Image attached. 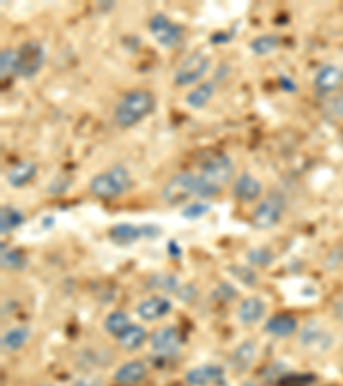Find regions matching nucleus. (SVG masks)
Here are the masks:
<instances>
[{"label":"nucleus","instance_id":"obj_24","mask_svg":"<svg viewBox=\"0 0 343 386\" xmlns=\"http://www.w3.org/2000/svg\"><path fill=\"white\" fill-rule=\"evenodd\" d=\"M23 224L24 215L18 208L2 206V209H0V232H2V236H7L12 230L21 227Z\"/></svg>","mask_w":343,"mask_h":386},{"label":"nucleus","instance_id":"obj_41","mask_svg":"<svg viewBox=\"0 0 343 386\" xmlns=\"http://www.w3.org/2000/svg\"><path fill=\"white\" fill-rule=\"evenodd\" d=\"M169 248H170V256L172 254H174V256H181V250H179V248L174 244V242H170Z\"/></svg>","mask_w":343,"mask_h":386},{"label":"nucleus","instance_id":"obj_5","mask_svg":"<svg viewBox=\"0 0 343 386\" xmlns=\"http://www.w3.org/2000/svg\"><path fill=\"white\" fill-rule=\"evenodd\" d=\"M285 208H287L285 196L281 192H271L268 198H264L257 204L254 213H252V225L259 230L273 228L280 224Z\"/></svg>","mask_w":343,"mask_h":386},{"label":"nucleus","instance_id":"obj_19","mask_svg":"<svg viewBox=\"0 0 343 386\" xmlns=\"http://www.w3.org/2000/svg\"><path fill=\"white\" fill-rule=\"evenodd\" d=\"M256 354H257V347H256V342H252V340H246V342L237 345V348L230 355L232 368H234L237 373L247 371V369L252 365V363H254Z\"/></svg>","mask_w":343,"mask_h":386},{"label":"nucleus","instance_id":"obj_21","mask_svg":"<svg viewBox=\"0 0 343 386\" xmlns=\"http://www.w3.org/2000/svg\"><path fill=\"white\" fill-rule=\"evenodd\" d=\"M216 93V83L215 81H206V83L196 86L194 89H191L186 96V104L194 110H201L211 101V98Z\"/></svg>","mask_w":343,"mask_h":386},{"label":"nucleus","instance_id":"obj_18","mask_svg":"<svg viewBox=\"0 0 343 386\" xmlns=\"http://www.w3.org/2000/svg\"><path fill=\"white\" fill-rule=\"evenodd\" d=\"M146 340H148V331H146V328L141 326V324L133 323L117 336L118 345H120V348H124L125 352L140 351Z\"/></svg>","mask_w":343,"mask_h":386},{"label":"nucleus","instance_id":"obj_23","mask_svg":"<svg viewBox=\"0 0 343 386\" xmlns=\"http://www.w3.org/2000/svg\"><path fill=\"white\" fill-rule=\"evenodd\" d=\"M31 330L28 326H16L2 335V348L6 352H18L28 343Z\"/></svg>","mask_w":343,"mask_h":386},{"label":"nucleus","instance_id":"obj_35","mask_svg":"<svg viewBox=\"0 0 343 386\" xmlns=\"http://www.w3.org/2000/svg\"><path fill=\"white\" fill-rule=\"evenodd\" d=\"M215 297L222 299V301H232V299L237 297V292L230 283H220V287L215 292Z\"/></svg>","mask_w":343,"mask_h":386},{"label":"nucleus","instance_id":"obj_27","mask_svg":"<svg viewBox=\"0 0 343 386\" xmlns=\"http://www.w3.org/2000/svg\"><path fill=\"white\" fill-rule=\"evenodd\" d=\"M246 260L251 266H261V268H266L275 261V254L269 248H252L247 250Z\"/></svg>","mask_w":343,"mask_h":386},{"label":"nucleus","instance_id":"obj_39","mask_svg":"<svg viewBox=\"0 0 343 386\" xmlns=\"http://www.w3.org/2000/svg\"><path fill=\"white\" fill-rule=\"evenodd\" d=\"M141 230H142V237H148V239H157L162 232V230L154 227V225H145V227H141Z\"/></svg>","mask_w":343,"mask_h":386},{"label":"nucleus","instance_id":"obj_11","mask_svg":"<svg viewBox=\"0 0 343 386\" xmlns=\"http://www.w3.org/2000/svg\"><path fill=\"white\" fill-rule=\"evenodd\" d=\"M343 84V69L334 64L322 65L314 76V89L317 96L334 93Z\"/></svg>","mask_w":343,"mask_h":386},{"label":"nucleus","instance_id":"obj_33","mask_svg":"<svg viewBox=\"0 0 343 386\" xmlns=\"http://www.w3.org/2000/svg\"><path fill=\"white\" fill-rule=\"evenodd\" d=\"M150 285L154 287V289L172 292V290H177L179 283H177V278H175L174 275H154V277H151Z\"/></svg>","mask_w":343,"mask_h":386},{"label":"nucleus","instance_id":"obj_29","mask_svg":"<svg viewBox=\"0 0 343 386\" xmlns=\"http://www.w3.org/2000/svg\"><path fill=\"white\" fill-rule=\"evenodd\" d=\"M16 60H18V53L12 48H7L0 53V76H2V79L9 77L11 74H16Z\"/></svg>","mask_w":343,"mask_h":386},{"label":"nucleus","instance_id":"obj_3","mask_svg":"<svg viewBox=\"0 0 343 386\" xmlns=\"http://www.w3.org/2000/svg\"><path fill=\"white\" fill-rule=\"evenodd\" d=\"M130 184L133 180H130L128 168L113 165L107 172H101L89 180V191L100 199H113L129 191Z\"/></svg>","mask_w":343,"mask_h":386},{"label":"nucleus","instance_id":"obj_22","mask_svg":"<svg viewBox=\"0 0 343 386\" xmlns=\"http://www.w3.org/2000/svg\"><path fill=\"white\" fill-rule=\"evenodd\" d=\"M110 239H112L113 244L117 246H129L134 244L136 241H140L142 237L141 227H136V225L130 224H118L113 225L108 232Z\"/></svg>","mask_w":343,"mask_h":386},{"label":"nucleus","instance_id":"obj_10","mask_svg":"<svg viewBox=\"0 0 343 386\" xmlns=\"http://www.w3.org/2000/svg\"><path fill=\"white\" fill-rule=\"evenodd\" d=\"M151 351L160 355H174L181 351L182 338L177 328L163 326L160 330L153 331L150 336Z\"/></svg>","mask_w":343,"mask_h":386},{"label":"nucleus","instance_id":"obj_30","mask_svg":"<svg viewBox=\"0 0 343 386\" xmlns=\"http://www.w3.org/2000/svg\"><path fill=\"white\" fill-rule=\"evenodd\" d=\"M234 277L239 280L240 283H244L246 287H256L257 285V275L254 273V270L251 266H230L228 268Z\"/></svg>","mask_w":343,"mask_h":386},{"label":"nucleus","instance_id":"obj_42","mask_svg":"<svg viewBox=\"0 0 343 386\" xmlns=\"http://www.w3.org/2000/svg\"><path fill=\"white\" fill-rule=\"evenodd\" d=\"M40 386H52V385H40Z\"/></svg>","mask_w":343,"mask_h":386},{"label":"nucleus","instance_id":"obj_2","mask_svg":"<svg viewBox=\"0 0 343 386\" xmlns=\"http://www.w3.org/2000/svg\"><path fill=\"white\" fill-rule=\"evenodd\" d=\"M154 105H157V100L148 89H133L120 98L113 110V118L122 129H129L145 121L154 110Z\"/></svg>","mask_w":343,"mask_h":386},{"label":"nucleus","instance_id":"obj_43","mask_svg":"<svg viewBox=\"0 0 343 386\" xmlns=\"http://www.w3.org/2000/svg\"><path fill=\"white\" fill-rule=\"evenodd\" d=\"M342 342H343V335H342Z\"/></svg>","mask_w":343,"mask_h":386},{"label":"nucleus","instance_id":"obj_13","mask_svg":"<svg viewBox=\"0 0 343 386\" xmlns=\"http://www.w3.org/2000/svg\"><path fill=\"white\" fill-rule=\"evenodd\" d=\"M172 311V302L163 295H151L137 304L136 313L142 321H158Z\"/></svg>","mask_w":343,"mask_h":386},{"label":"nucleus","instance_id":"obj_1","mask_svg":"<svg viewBox=\"0 0 343 386\" xmlns=\"http://www.w3.org/2000/svg\"><path fill=\"white\" fill-rule=\"evenodd\" d=\"M220 191L222 187L204 179L203 175L194 174V172H181V174L174 175L169 184L163 187L162 198L167 203L177 204L189 196H198L199 199L215 198L220 194Z\"/></svg>","mask_w":343,"mask_h":386},{"label":"nucleus","instance_id":"obj_20","mask_svg":"<svg viewBox=\"0 0 343 386\" xmlns=\"http://www.w3.org/2000/svg\"><path fill=\"white\" fill-rule=\"evenodd\" d=\"M36 174H38L36 163L21 162L7 172V182H9L11 187H24L36 177Z\"/></svg>","mask_w":343,"mask_h":386},{"label":"nucleus","instance_id":"obj_14","mask_svg":"<svg viewBox=\"0 0 343 386\" xmlns=\"http://www.w3.org/2000/svg\"><path fill=\"white\" fill-rule=\"evenodd\" d=\"M263 192V184L257 180L254 175L244 172L235 179L234 186H232V194L235 199L242 201V203H251V201L257 199Z\"/></svg>","mask_w":343,"mask_h":386},{"label":"nucleus","instance_id":"obj_9","mask_svg":"<svg viewBox=\"0 0 343 386\" xmlns=\"http://www.w3.org/2000/svg\"><path fill=\"white\" fill-rule=\"evenodd\" d=\"M299 342L304 351L313 352V354H325L332 348L333 335L317 321H311L302 328Z\"/></svg>","mask_w":343,"mask_h":386},{"label":"nucleus","instance_id":"obj_16","mask_svg":"<svg viewBox=\"0 0 343 386\" xmlns=\"http://www.w3.org/2000/svg\"><path fill=\"white\" fill-rule=\"evenodd\" d=\"M264 313H266V304L263 299L249 297L240 302L239 309H237V318L242 324L251 326V324L259 323L264 318Z\"/></svg>","mask_w":343,"mask_h":386},{"label":"nucleus","instance_id":"obj_25","mask_svg":"<svg viewBox=\"0 0 343 386\" xmlns=\"http://www.w3.org/2000/svg\"><path fill=\"white\" fill-rule=\"evenodd\" d=\"M129 324L130 321H129L128 313H124V311H113V313H110L107 318H105L103 326L108 335H113L117 338V336L120 335L122 331L129 326Z\"/></svg>","mask_w":343,"mask_h":386},{"label":"nucleus","instance_id":"obj_7","mask_svg":"<svg viewBox=\"0 0 343 386\" xmlns=\"http://www.w3.org/2000/svg\"><path fill=\"white\" fill-rule=\"evenodd\" d=\"M235 167L227 153H213L201 162V175L222 187L234 179Z\"/></svg>","mask_w":343,"mask_h":386},{"label":"nucleus","instance_id":"obj_28","mask_svg":"<svg viewBox=\"0 0 343 386\" xmlns=\"http://www.w3.org/2000/svg\"><path fill=\"white\" fill-rule=\"evenodd\" d=\"M0 260H2L4 268H9V270H23L24 266H26V258H24L21 250L6 249V246H4Z\"/></svg>","mask_w":343,"mask_h":386},{"label":"nucleus","instance_id":"obj_34","mask_svg":"<svg viewBox=\"0 0 343 386\" xmlns=\"http://www.w3.org/2000/svg\"><path fill=\"white\" fill-rule=\"evenodd\" d=\"M325 112L333 118H342L343 117V92L338 93L337 96L330 98L325 105Z\"/></svg>","mask_w":343,"mask_h":386},{"label":"nucleus","instance_id":"obj_31","mask_svg":"<svg viewBox=\"0 0 343 386\" xmlns=\"http://www.w3.org/2000/svg\"><path fill=\"white\" fill-rule=\"evenodd\" d=\"M314 381H316V376L313 375H304V373H299V375H293V373H288V375H283L279 380L280 386H311Z\"/></svg>","mask_w":343,"mask_h":386},{"label":"nucleus","instance_id":"obj_37","mask_svg":"<svg viewBox=\"0 0 343 386\" xmlns=\"http://www.w3.org/2000/svg\"><path fill=\"white\" fill-rule=\"evenodd\" d=\"M280 88L285 89V92H288V93H293V92H297V83L293 79H290V77H287V76H281L280 77Z\"/></svg>","mask_w":343,"mask_h":386},{"label":"nucleus","instance_id":"obj_40","mask_svg":"<svg viewBox=\"0 0 343 386\" xmlns=\"http://www.w3.org/2000/svg\"><path fill=\"white\" fill-rule=\"evenodd\" d=\"M72 386H101V381L96 377H83V380H77Z\"/></svg>","mask_w":343,"mask_h":386},{"label":"nucleus","instance_id":"obj_15","mask_svg":"<svg viewBox=\"0 0 343 386\" xmlns=\"http://www.w3.org/2000/svg\"><path fill=\"white\" fill-rule=\"evenodd\" d=\"M148 375V368L141 360H129V363L122 364L113 375V381L122 386H134L141 383Z\"/></svg>","mask_w":343,"mask_h":386},{"label":"nucleus","instance_id":"obj_38","mask_svg":"<svg viewBox=\"0 0 343 386\" xmlns=\"http://www.w3.org/2000/svg\"><path fill=\"white\" fill-rule=\"evenodd\" d=\"M333 316L334 319H338V321L343 323V294L333 304Z\"/></svg>","mask_w":343,"mask_h":386},{"label":"nucleus","instance_id":"obj_17","mask_svg":"<svg viewBox=\"0 0 343 386\" xmlns=\"http://www.w3.org/2000/svg\"><path fill=\"white\" fill-rule=\"evenodd\" d=\"M297 328H299V323L290 314H275L264 323V331L276 338H288L296 333Z\"/></svg>","mask_w":343,"mask_h":386},{"label":"nucleus","instance_id":"obj_4","mask_svg":"<svg viewBox=\"0 0 343 386\" xmlns=\"http://www.w3.org/2000/svg\"><path fill=\"white\" fill-rule=\"evenodd\" d=\"M16 53H18L16 76L23 77V79H33L47 62V50L42 43L35 42V40L24 42Z\"/></svg>","mask_w":343,"mask_h":386},{"label":"nucleus","instance_id":"obj_8","mask_svg":"<svg viewBox=\"0 0 343 386\" xmlns=\"http://www.w3.org/2000/svg\"><path fill=\"white\" fill-rule=\"evenodd\" d=\"M148 30L153 38L157 40L162 47L165 48H175L182 43L184 40V30L179 24L172 23L165 14L158 12L150 19Z\"/></svg>","mask_w":343,"mask_h":386},{"label":"nucleus","instance_id":"obj_12","mask_svg":"<svg viewBox=\"0 0 343 386\" xmlns=\"http://www.w3.org/2000/svg\"><path fill=\"white\" fill-rule=\"evenodd\" d=\"M225 377V369L216 364H203L189 369L186 373V383L189 386H210L222 385Z\"/></svg>","mask_w":343,"mask_h":386},{"label":"nucleus","instance_id":"obj_32","mask_svg":"<svg viewBox=\"0 0 343 386\" xmlns=\"http://www.w3.org/2000/svg\"><path fill=\"white\" fill-rule=\"evenodd\" d=\"M210 209H211L210 204L198 201V203L187 204V206L182 209L181 215L187 220H198V219H201V216L206 215V213H210Z\"/></svg>","mask_w":343,"mask_h":386},{"label":"nucleus","instance_id":"obj_26","mask_svg":"<svg viewBox=\"0 0 343 386\" xmlns=\"http://www.w3.org/2000/svg\"><path fill=\"white\" fill-rule=\"evenodd\" d=\"M280 45V38L276 35H261L257 36L251 42V50L256 53V55H268L273 50H276Z\"/></svg>","mask_w":343,"mask_h":386},{"label":"nucleus","instance_id":"obj_36","mask_svg":"<svg viewBox=\"0 0 343 386\" xmlns=\"http://www.w3.org/2000/svg\"><path fill=\"white\" fill-rule=\"evenodd\" d=\"M232 36H234V33H227V31H220L215 33V35H211V43L215 45H225L232 40Z\"/></svg>","mask_w":343,"mask_h":386},{"label":"nucleus","instance_id":"obj_6","mask_svg":"<svg viewBox=\"0 0 343 386\" xmlns=\"http://www.w3.org/2000/svg\"><path fill=\"white\" fill-rule=\"evenodd\" d=\"M211 67L210 57L203 55V53H194V55L187 57L184 62L179 65L177 71L174 74V83L177 86H193L198 84L199 81L206 76Z\"/></svg>","mask_w":343,"mask_h":386}]
</instances>
